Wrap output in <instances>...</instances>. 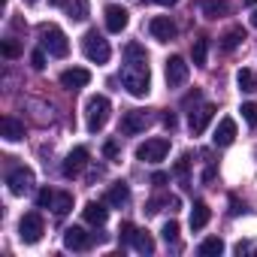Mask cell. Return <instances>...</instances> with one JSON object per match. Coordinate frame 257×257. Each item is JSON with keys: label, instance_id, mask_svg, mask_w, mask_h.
<instances>
[{"label": "cell", "instance_id": "cell-2", "mask_svg": "<svg viewBox=\"0 0 257 257\" xmlns=\"http://www.w3.org/2000/svg\"><path fill=\"white\" fill-rule=\"evenodd\" d=\"M40 37H43V49H46L52 58H67L70 43H67V34H64L58 25H43V28H40Z\"/></svg>", "mask_w": 257, "mask_h": 257}, {"label": "cell", "instance_id": "cell-10", "mask_svg": "<svg viewBox=\"0 0 257 257\" xmlns=\"http://www.w3.org/2000/svg\"><path fill=\"white\" fill-rule=\"evenodd\" d=\"M88 158H91V155H88V149H85V146H76V149L67 155V161H64V176H67V179H76V176L85 170Z\"/></svg>", "mask_w": 257, "mask_h": 257}, {"label": "cell", "instance_id": "cell-23", "mask_svg": "<svg viewBox=\"0 0 257 257\" xmlns=\"http://www.w3.org/2000/svg\"><path fill=\"white\" fill-rule=\"evenodd\" d=\"M242 40H245V28H230V31L221 37V49H224V52H233Z\"/></svg>", "mask_w": 257, "mask_h": 257}, {"label": "cell", "instance_id": "cell-19", "mask_svg": "<svg viewBox=\"0 0 257 257\" xmlns=\"http://www.w3.org/2000/svg\"><path fill=\"white\" fill-rule=\"evenodd\" d=\"M209 218H212L209 206H206L203 200H197V203H194V209H191V230H203V227L209 224Z\"/></svg>", "mask_w": 257, "mask_h": 257}, {"label": "cell", "instance_id": "cell-26", "mask_svg": "<svg viewBox=\"0 0 257 257\" xmlns=\"http://www.w3.org/2000/svg\"><path fill=\"white\" fill-rule=\"evenodd\" d=\"M236 85L251 94V91H257V76H254L251 70H239V73H236Z\"/></svg>", "mask_w": 257, "mask_h": 257}, {"label": "cell", "instance_id": "cell-8", "mask_svg": "<svg viewBox=\"0 0 257 257\" xmlns=\"http://www.w3.org/2000/svg\"><path fill=\"white\" fill-rule=\"evenodd\" d=\"M188 73H191V67H188L185 58L173 55V58L167 61V85H170V88H182V85L188 82Z\"/></svg>", "mask_w": 257, "mask_h": 257}, {"label": "cell", "instance_id": "cell-17", "mask_svg": "<svg viewBox=\"0 0 257 257\" xmlns=\"http://www.w3.org/2000/svg\"><path fill=\"white\" fill-rule=\"evenodd\" d=\"M0 134H4L7 143H19V140H25V124L7 115L4 121H0Z\"/></svg>", "mask_w": 257, "mask_h": 257}, {"label": "cell", "instance_id": "cell-34", "mask_svg": "<svg viewBox=\"0 0 257 257\" xmlns=\"http://www.w3.org/2000/svg\"><path fill=\"white\" fill-rule=\"evenodd\" d=\"M0 49H4V55H7V58H19V55H22V49H19V43H13V40H7L4 46H0Z\"/></svg>", "mask_w": 257, "mask_h": 257}, {"label": "cell", "instance_id": "cell-24", "mask_svg": "<svg viewBox=\"0 0 257 257\" xmlns=\"http://www.w3.org/2000/svg\"><path fill=\"white\" fill-rule=\"evenodd\" d=\"M197 251H200V257H218V254L224 251V242H221L218 236H209V239H203V242H200V248H197Z\"/></svg>", "mask_w": 257, "mask_h": 257}, {"label": "cell", "instance_id": "cell-9", "mask_svg": "<svg viewBox=\"0 0 257 257\" xmlns=\"http://www.w3.org/2000/svg\"><path fill=\"white\" fill-rule=\"evenodd\" d=\"M149 124H152V118H149L146 112H140V109H131V112H127V115L121 118V134H127V137L143 134Z\"/></svg>", "mask_w": 257, "mask_h": 257}, {"label": "cell", "instance_id": "cell-43", "mask_svg": "<svg viewBox=\"0 0 257 257\" xmlns=\"http://www.w3.org/2000/svg\"><path fill=\"white\" fill-rule=\"evenodd\" d=\"M25 4H31V7H34V4H40V0H25Z\"/></svg>", "mask_w": 257, "mask_h": 257}, {"label": "cell", "instance_id": "cell-37", "mask_svg": "<svg viewBox=\"0 0 257 257\" xmlns=\"http://www.w3.org/2000/svg\"><path fill=\"white\" fill-rule=\"evenodd\" d=\"M176 112H164V127H170V131H176Z\"/></svg>", "mask_w": 257, "mask_h": 257}, {"label": "cell", "instance_id": "cell-28", "mask_svg": "<svg viewBox=\"0 0 257 257\" xmlns=\"http://www.w3.org/2000/svg\"><path fill=\"white\" fill-rule=\"evenodd\" d=\"M191 55H194V64H197V67H206L209 43H206V40H197V43H194V49H191Z\"/></svg>", "mask_w": 257, "mask_h": 257}, {"label": "cell", "instance_id": "cell-13", "mask_svg": "<svg viewBox=\"0 0 257 257\" xmlns=\"http://www.w3.org/2000/svg\"><path fill=\"white\" fill-rule=\"evenodd\" d=\"M64 245L73 248V251H88V248L94 245V236L85 233L82 227H67V230H64Z\"/></svg>", "mask_w": 257, "mask_h": 257}, {"label": "cell", "instance_id": "cell-11", "mask_svg": "<svg viewBox=\"0 0 257 257\" xmlns=\"http://www.w3.org/2000/svg\"><path fill=\"white\" fill-rule=\"evenodd\" d=\"M103 16H106V31L109 34H121L124 28H127V22H131V13H127L124 7H106L103 10Z\"/></svg>", "mask_w": 257, "mask_h": 257}, {"label": "cell", "instance_id": "cell-35", "mask_svg": "<svg viewBox=\"0 0 257 257\" xmlns=\"http://www.w3.org/2000/svg\"><path fill=\"white\" fill-rule=\"evenodd\" d=\"M188 161H191V158H188V155H185V158H179V161H176V170H173V173H176V176H182V179H185V176H188V167H191V164H188Z\"/></svg>", "mask_w": 257, "mask_h": 257}, {"label": "cell", "instance_id": "cell-21", "mask_svg": "<svg viewBox=\"0 0 257 257\" xmlns=\"http://www.w3.org/2000/svg\"><path fill=\"white\" fill-rule=\"evenodd\" d=\"M127 200H131V188H127L124 182L112 185V188H109V194H106V203H109V206H124Z\"/></svg>", "mask_w": 257, "mask_h": 257}, {"label": "cell", "instance_id": "cell-3", "mask_svg": "<svg viewBox=\"0 0 257 257\" xmlns=\"http://www.w3.org/2000/svg\"><path fill=\"white\" fill-rule=\"evenodd\" d=\"M82 52H85V58L94 61V64H106V61L112 58L109 40H103V34H97V31H88V34L82 37Z\"/></svg>", "mask_w": 257, "mask_h": 257}, {"label": "cell", "instance_id": "cell-40", "mask_svg": "<svg viewBox=\"0 0 257 257\" xmlns=\"http://www.w3.org/2000/svg\"><path fill=\"white\" fill-rule=\"evenodd\" d=\"M161 7H173V4H179V0H158Z\"/></svg>", "mask_w": 257, "mask_h": 257}, {"label": "cell", "instance_id": "cell-42", "mask_svg": "<svg viewBox=\"0 0 257 257\" xmlns=\"http://www.w3.org/2000/svg\"><path fill=\"white\" fill-rule=\"evenodd\" d=\"M245 4H248V7H257V0H245Z\"/></svg>", "mask_w": 257, "mask_h": 257}, {"label": "cell", "instance_id": "cell-29", "mask_svg": "<svg viewBox=\"0 0 257 257\" xmlns=\"http://www.w3.org/2000/svg\"><path fill=\"white\" fill-rule=\"evenodd\" d=\"M239 112H242V118H245L251 127H257V103H251V100H248V103H242V109H239Z\"/></svg>", "mask_w": 257, "mask_h": 257}, {"label": "cell", "instance_id": "cell-31", "mask_svg": "<svg viewBox=\"0 0 257 257\" xmlns=\"http://www.w3.org/2000/svg\"><path fill=\"white\" fill-rule=\"evenodd\" d=\"M161 236H164V242H167V245H170V242H176V239H179V224H176V221H167V224H164V230H161Z\"/></svg>", "mask_w": 257, "mask_h": 257}, {"label": "cell", "instance_id": "cell-6", "mask_svg": "<svg viewBox=\"0 0 257 257\" xmlns=\"http://www.w3.org/2000/svg\"><path fill=\"white\" fill-rule=\"evenodd\" d=\"M167 155H170V140H146L137 149V161H146V164H158Z\"/></svg>", "mask_w": 257, "mask_h": 257}, {"label": "cell", "instance_id": "cell-7", "mask_svg": "<svg viewBox=\"0 0 257 257\" xmlns=\"http://www.w3.org/2000/svg\"><path fill=\"white\" fill-rule=\"evenodd\" d=\"M7 185H10V194H16V197L31 194V191H34V170H28V167L13 170L10 179H7Z\"/></svg>", "mask_w": 257, "mask_h": 257}, {"label": "cell", "instance_id": "cell-15", "mask_svg": "<svg viewBox=\"0 0 257 257\" xmlns=\"http://www.w3.org/2000/svg\"><path fill=\"white\" fill-rule=\"evenodd\" d=\"M233 140H236V121H233V118H221V121H218V127H215L212 143H215L218 149H224V146H230Z\"/></svg>", "mask_w": 257, "mask_h": 257}, {"label": "cell", "instance_id": "cell-16", "mask_svg": "<svg viewBox=\"0 0 257 257\" xmlns=\"http://www.w3.org/2000/svg\"><path fill=\"white\" fill-rule=\"evenodd\" d=\"M88 82H91V73H88L85 67H73V70H64V73H61V85L70 88V91H73V88H85Z\"/></svg>", "mask_w": 257, "mask_h": 257}, {"label": "cell", "instance_id": "cell-4", "mask_svg": "<svg viewBox=\"0 0 257 257\" xmlns=\"http://www.w3.org/2000/svg\"><path fill=\"white\" fill-rule=\"evenodd\" d=\"M109 112H112V103H109V97L97 94V97H91V100H88V131H91V134H100L103 127H106V121H109Z\"/></svg>", "mask_w": 257, "mask_h": 257}, {"label": "cell", "instance_id": "cell-14", "mask_svg": "<svg viewBox=\"0 0 257 257\" xmlns=\"http://www.w3.org/2000/svg\"><path fill=\"white\" fill-rule=\"evenodd\" d=\"M212 118H215V106H200V109H194L191 112V134L194 137H200V134H206V127L212 124Z\"/></svg>", "mask_w": 257, "mask_h": 257}, {"label": "cell", "instance_id": "cell-30", "mask_svg": "<svg viewBox=\"0 0 257 257\" xmlns=\"http://www.w3.org/2000/svg\"><path fill=\"white\" fill-rule=\"evenodd\" d=\"M134 233H137V227H134L131 221H124V224L118 227V239H121V245H127V242H134Z\"/></svg>", "mask_w": 257, "mask_h": 257}, {"label": "cell", "instance_id": "cell-33", "mask_svg": "<svg viewBox=\"0 0 257 257\" xmlns=\"http://www.w3.org/2000/svg\"><path fill=\"white\" fill-rule=\"evenodd\" d=\"M31 67H34V70H46V49H37V52L31 55Z\"/></svg>", "mask_w": 257, "mask_h": 257}, {"label": "cell", "instance_id": "cell-25", "mask_svg": "<svg viewBox=\"0 0 257 257\" xmlns=\"http://www.w3.org/2000/svg\"><path fill=\"white\" fill-rule=\"evenodd\" d=\"M88 0H70V4H67V16L73 19V22H85L88 19Z\"/></svg>", "mask_w": 257, "mask_h": 257}, {"label": "cell", "instance_id": "cell-36", "mask_svg": "<svg viewBox=\"0 0 257 257\" xmlns=\"http://www.w3.org/2000/svg\"><path fill=\"white\" fill-rule=\"evenodd\" d=\"M103 155H106V158H112V161H115V158H118V143H115V140H109V143H106V146H103Z\"/></svg>", "mask_w": 257, "mask_h": 257}, {"label": "cell", "instance_id": "cell-39", "mask_svg": "<svg viewBox=\"0 0 257 257\" xmlns=\"http://www.w3.org/2000/svg\"><path fill=\"white\" fill-rule=\"evenodd\" d=\"M212 179H215V170H212V167H209V170H206V173H203V182H212Z\"/></svg>", "mask_w": 257, "mask_h": 257}, {"label": "cell", "instance_id": "cell-32", "mask_svg": "<svg viewBox=\"0 0 257 257\" xmlns=\"http://www.w3.org/2000/svg\"><path fill=\"white\" fill-rule=\"evenodd\" d=\"M52 203H55V191L43 188V191L37 194V206H40V209H52Z\"/></svg>", "mask_w": 257, "mask_h": 257}, {"label": "cell", "instance_id": "cell-20", "mask_svg": "<svg viewBox=\"0 0 257 257\" xmlns=\"http://www.w3.org/2000/svg\"><path fill=\"white\" fill-rule=\"evenodd\" d=\"M230 0H203V13L206 19H221V16H230Z\"/></svg>", "mask_w": 257, "mask_h": 257}, {"label": "cell", "instance_id": "cell-1", "mask_svg": "<svg viewBox=\"0 0 257 257\" xmlns=\"http://www.w3.org/2000/svg\"><path fill=\"white\" fill-rule=\"evenodd\" d=\"M124 67H121V85L127 88V94L134 97H146L149 85H152V73H149V55L140 43H131L124 49Z\"/></svg>", "mask_w": 257, "mask_h": 257}, {"label": "cell", "instance_id": "cell-44", "mask_svg": "<svg viewBox=\"0 0 257 257\" xmlns=\"http://www.w3.org/2000/svg\"><path fill=\"white\" fill-rule=\"evenodd\" d=\"M52 4H55V7H61V4H64V0H52Z\"/></svg>", "mask_w": 257, "mask_h": 257}, {"label": "cell", "instance_id": "cell-5", "mask_svg": "<svg viewBox=\"0 0 257 257\" xmlns=\"http://www.w3.org/2000/svg\"><path fill=\"white\" fill-rule=\"evenodd\" d=\"M43 233H46V224H43V215H40V212H28V215L19 221V239H22V242L34 245V242L43 239Z\"/></svg>", "mask_w": 257, "mask_h": 257}, {"label": "cell", "instance_id": "cell-22", "mask_svg": "<svg viewBox=\"0 0 257 257\" xmlns=\"http://www.w3.org/2000/svg\"><path fill=\"white\" fill-rule=\"evenodd\" d=\"M134 248H137L140 254H155V239H152V233H149V230H137V233H134Z\"/></svg>", "mask_w": 257, "mask_h": 257}, {"label": "cell", "instance_id": "cell-41", "mask_svg": "<svg viewBox=\"0 0 257 257\" xmlns=\"http://www.w3.org/2000/svg\"><path fill=\"white\" fill-rule=\"evenodd\" d=\"M251 25H254V28H257V10H254V16H251Z\"/></svg>", "mask_w": 257, "mask_h": 257}, {"label": "cell", "instance_id": "cell-27", "mask_svg": "<svg viewBox=\"0 0 257 257\" xmlns=\"http://www.w3.org/2000/svg\"><path fill=\"white\" fill-rule=\"evenodd\" d=\"M52 209H55V215H67L73 209V194H55Z\"/></svg>", "mask_w": 257, "mask_h": 257}, {"label": "cell", "instance_id": "cell-38", "mask_svg": "<svg viewBox=\"0 0 257 257\" xmlns=\"http://www.w3.org/2000/svg\"><path fill=\"white\" fill-rule=\"evenodd\" d=\"M167 182H170V176H167V173H155V176H152V185H158V188H161V185H167Z\"/></svg>", "mask_w": 257, "mask_h": 257}, {"label": "cell", "instance_id": "cell-18", "mask_svg": "<svg viewBox=\"0 0 257 257\" xmlns=\"http://www.w3.org/2000/svg\"><path fill=\"white\" fill-rule=\"evenodd\" d=\"M82 215H85V221H88V224H94V227H103L109 212H106V206H103V203H88V206L82 209Z\"/></svg>", "mask_w": 257, "mask_h": 257}, {"label": "cell", "instance_id": "cell-12", "mask_svg": "<svg viewBox=\"0 0 257 257\" xmlns=\"http://www.w3.org/2000/svg\"><path fill=\"white\" fill-rule=\"evenodd\" d=\"M149 31H152V37H155L158 43H170V40H176V34H179V28H176L167 16L152 19V22H149Z\"/></svg>", "mask_w": 257, "mask_h": 257}]
</instances>
